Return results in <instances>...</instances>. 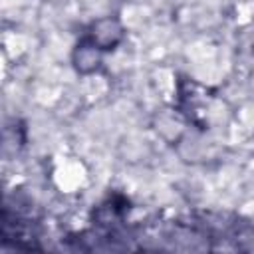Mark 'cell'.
Segmentation results:
<instances>
[{"label": "cell", "mask_w": 254, "mask_h": 254, "mask_svg": "<svg viewBox=\"0 0 254 254\" xmlns=\"http://www.w3.org/2000/svg\"><path fill=\"white\" fill-rule=\"evenodd\" d=\"M85 38L93 42L99 50H113L123 38V28L115 18H103L91 26V32Z\"/></svg>", "instance_id": "1"}, {"label": "cell", "mask_w": 254, "mask_h": 254, "mask_svg": "<svg viewBox=\"0 0 254 254\" xmlns=\"http://www.w3.org/2000/svg\"><path fill=\"white\" fill-rule=\"evenodd\" d=\"M73 64H75L77 71H81V73L93 71L99 64V48L93 42H89L87 38H81L73 52Z\"/></svg>", "instance_id": "2"}]
</instances>
